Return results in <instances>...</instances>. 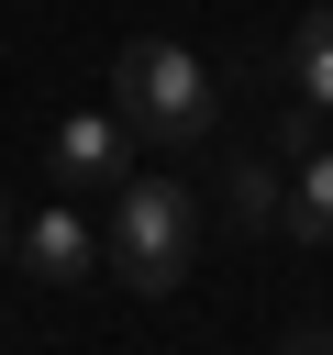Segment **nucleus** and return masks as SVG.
<instances>
[{
  "mask_svg": "<svg viewBox=\"0 0 333 355\" xmlns=\"http://www.w3.org/2000/svg\"><path fill=\"white\" fill-rule=\"evenodd\" d=\"M11 255H22L33 277H56V288H67V277H89V266H100V233H89V222L56 200V211H33V222L11 233Z\"/></svg>",
  "mask_w": 333,
  "mask_h": 355,
  "instance_id": "4",
  "label": "nucleus"
},
{
  "mask_svg": "<svg viewBox=\"0 0 333 355\" xmlns=\"http://www.w3.org/2000/svg\"><path fill=\"white\" fill-rule=\"evenodd\" d=\"M111 111L133 122V144H200L222 122V78L211 55H189L178 33H133L111 55Z\"/></svg>",
  "mask_w": 333,
  "mask_h": 355,
  "instance_id": "1",
  "label": "nucleus"
},
{
  "mask_svg": "<svg viewBox=\"0 0 333 355\" xmlns=\"http://www.w3.org/2000/svg\"><path fill=\"white\" fill-rule=\"evenodd\" d=\"M278 233H300V244H333V144H311L300 166H289V222Z\"/></svg>",
  "mask_w": 333,
  "mask_h": 355,
  "instance_id": "6",
  "label": "nucleus"
},
{
  "mask_svg": "<svg viewBox=\"0 0 333 355\" xmlns=\"http://www.w3.org/2000/svg\"><path fill=\"white\" fill-rule=\"evenodd\" d=\"M289 100H322L333 111V0L300 11V33H289Z\"/></svg>",
  "mask_w": 333,
  "mask_h": 355,
  "instance_id": "7",
  "label": "nucleus"
},
{
  "mask_svg": "<svg viewBox=\"0 0 333 355\" xmlns=\"http://www.w3.org/2000/svg\"><path fill=\"white\" fill-rule=\"evenodd\" d=\"M278 355H333V333H322V322H300V333H289Z\"/></svg>",
  "mask_w": 333,
  "mask_h": 355,
  "instance_id": "9",
  "label": "nucleus"
},
{
  "mask_svg": "<svg viewBox=\"0 0 333 355\" xmlns=\"http://www.w3.org/2000/svg\"><path fill=\"white\" fill-rule=\"evenodd\" d=\"M11 233H22V222H11V211H0V255H11Z\"/></svg>",
  "mask_w": 333,
  "mask_h": 355,
  "instance_id": "10",
  "label": "nucleus"
},
{
  "mask_svg": "<svg viewBox=\"0 0 333 355\" xmlns=\"http://www.w3.org/2000/svg\"><path fill=\"white\" fill-rule=\"evenodd\" d=\"M311 144H322V100H289L278 111V166H300Z\"/></svg>",
  "mask_w": 333,
  "mask_h": 355,
  "instance_id": "8",
  "label": "nucleus"
},
{
  "mask_svg": "<svg viewBox=\"0 0 333 355\" xmlns=\"http://www.w3.org/2000/svg\"><path fill=\"white\" fill-rule=\"evenodd\" d=\"M189 244H200V200L166 189V178H122L111 189V233H100V266L144 300H166L189 277Z\"/></svg>",
  "mask_w": 333,
  "mask_h": 355,
  "instance_id": "2",
  "label": "nucleus"
},
{
  "mask_svg": "<svg viewBox=\"0 0 333 355\" xmlns=\"http://www.w3.org/2000/svg\"><path fill=\"white\" fill-rule=\"evenodd\" d=\"M44 166H56V189H122L133 178V122L122 111H67Z\"/></svg>",
  "mask_w": 333,
  "mask_h": 355,
  "instance_id": "3",
  "label": "nucleus"
},
{
  "mask_svg": "<svg viewBox=\"0 0 333 355\" xmlns=\"http://www.w3.org/2000/svg\"><path fill=\"white\" fill-rule=\"evenodd\" d=\"M222 211H233V233H278L289 222V166L278 155H233L222 166Z\"/></svg>",
  "mask_w": 333,
  "mask_h": 355,
  "instance_id": "5",
  "label": "nucleus"
}]
</instances>
